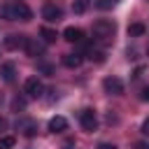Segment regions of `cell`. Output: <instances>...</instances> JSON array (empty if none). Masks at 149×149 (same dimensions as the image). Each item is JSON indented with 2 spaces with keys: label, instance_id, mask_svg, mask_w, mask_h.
<instances>
[{
  "label": "cell",
  "instance_id": "16",
  "mask_svg": "<svg viewBox=\"0 0 149 149\" xmlns=\"http://www.w3.org/2000/svg\"><path fill=\"white\" fill-rule=\"evenodd\" d=\"M88 2H91V0H77V2L72 5V12H74V14H84L86 7H88Z\"/></svg>",
  "mask_w": 149,
  "mask_h": 149
},
{
  "label": "cell",
  "instance_id": "6",
  "mask_svg": "<svg viewBox=\"0 0 149 149\" xmlns=\"http://www.w3.org/2000/svg\"><path fill=\"white\" fill-rule=\"evenodd\" d=\"M26 42H28V35H16V33H12V35L5 37V49H9V51L26 49Z\"/></svg>",
  "mask_w": 149,
  "mask_h": 149
},
{
  "label": "cell",
  "instance_id": "7",
  "mask_svg": "<svg viewBox=\"0 0 149 149\" xmlns=\"http://www.w3.org/2000/svg\"><path fill=\"white\" fill-rule=\"evenodd\" d=\"M102 86H105V91H107L109 95H121V93H123V81H121L119 77H105Z\"/></svg>",
  "mask_w": 149,
  "mask_h": 149
},
{
  "label": "cell",
  "instance_id": "5",
  "mask_svg": "<svg viewBox=\"0 0 149 149\" xmlns=\"http://www.w3.org/2000/svg\"><path fill=\"white\" fill-rule=\"evenodd\" d=\"M42 91H44V86H42V81H40L37 77L26 79V84H23V93H26L28 98H40Z\"/></svg>",
  "mask_w": 149,
  "mask_h": 149
},
{
  "label": "cell",
  "instance_id": "13",
  "mask_svg": "<svg viewBox=\"0 0 149 149\" xmlns=\"http://www.w3.org/2000/svg\"><path fill=\"white\" fill-rule=\"evenodd\" d=\"M16 126H19V130H23V135H28V137H33L35 130H37V126H35L33 121H19Z\"/></svg>",
  "mask_w": 149,
  "mask_h": 149
},
{
  "label": "cell",
  "instance_id": "19",
  "mask_svg": "<svg viewBox=\"0 0 149 149\" xmlns=\"http://www.w3.org/2000/svg\"><path fill=\"white\" fill-rule=\"evenodd\" d=\"M23 107H26V100H23V98H14V100H12V109H14V112H19V109H23Z\"/></svg>",
  "mask_w": 149,
  "mask_h": 149
},
{
  "label": "cell",
  "instance_id": "23",
  "mask_svg": "<svg viewBox=\"0 0 149 149\" xmlns=\"http://www.w3.org/2000/svg\"><path fill=\"white\" fill-rule=\"evenodd\" d=\"M98 149H116V147H114V144H109V142H100V144H98Z\"/></svg>",
  "mask_w": 149,
  "mask_h": 149
},
{
  "label": "cell",
  "instance_id": "11",
  "mask_svg": "<svg viewBox=\"0 0 149 149\" xmlns=\"http://www.w3.org/2000/svg\"><path fill=\"white\" fill-rule=\"evenodd\" d=\"M26 51H28L30 56H42V54H44V44L37 42V40H33V37H28V42H26Z\"/></svg>",
  "mask_w": 149,
  "mask_h": 149
},
{
  "label": "cell",
  "instance_id": "18",
  "mask_svg": "<svg viewBox=\"0 0 149 149\" xmlns=\"http://www.w3.org/2000/svg\"><path fill=\"white\" fill-rule=\"evenodd\" d=\"M88 58H91V61H95V63H102V61H105V51H102V49H95V51L91 49Z\"/></svg>",
  "mask_w": 149,
  "mask_h": 149
},
{
  "label": "cell",
  "instance_id": "4",
  "mask_svg": "<svg viewBox=\"0 0 149 149\" xmlns=\"http://www.w3.org/2000/svg\"><path fill=\"white\" fill-rule=\"evenodd\" d=\"M42 19L49 21V23H56V21L63 19V9H61L58 5H54V2H47V5L42 7Z\"/></svg>",
  "mask_w": 149,
  "mask_h": 149
},
{
  "label": "cell",
  "instance_id": "10",
  "mask_svg": "<svg viewBox=\"0 0 149 149\" xmlns=\"http://www.w3.org/2000/svg\"><path fill=\"white\" fill-rule=\"evenodd\" d=\"M63 37H65L68 42H81V40H84V33H81L79 28H74V26H68V28L63 30Z\"/></svg>",
  "mask_w": 149,
  "mask_h": 149
},
{
  "label": "cell",
  "instance_id": "24",
  "mask_svg": "<svg viewBox=\"0 0 149 149\" xmlns=\"http://www.w3.org/2000/svg\"><path fill=\"white\" fill-rule=\"evenodd\" d=\"M2 130H7V119L0 116V133H2Z\"/></svg>",
  "mask_w": 149,
  "mask_h": 149
},
{
  "label": "cell",
  "instance_id": "25",
  "mask_svg": "<svg viewBox=\"0 0 149 149\" xmlns=\"http://www.w3.org/2000/svg\"><path fill=\"white\" fill-rule=\"evenodd\" d=\"M142 98H144V100H147V102H149V86H147V88H144V93H142Z\"/></svg>",
  "mask_w": 149,
  "mask_h": 149
},
{
  "label": "cell",
  "instance_id": "8",
  "mask_svg": "<svg viewBox=\"0 0 149 149\" xmlns=\"http://www.w3.org/2000/svg\"><path fill=\"white\" fill-rule=\"evenodd\" d=\"M0 77H2V81L12 84L14 77H16V65H14V63H2V65H0Z\"/></svg>",
  "mask_w": 149,
  "mask_h": 149
},
{
  "label": "cell",
  "instance_id": "26",
  "mask_svg": "<svg viewBox=\"0 0 149 149\" xmlns=\"http://www.w3.org/2000/svg\"><path fill=\"white\" fill-rule=\"evenodd\" d=\"M63 149H77V147H74V144H72V142H70V144H65V147H63Z\"/></svg>",
  "mask_w": 149,
  "mask_h": 149
},
{
  "label": "cell",
  "instance_id": "27",
  "mask_svg": "<svg viewBox=\"0 0 149 149\" xmlns=\"http://www.w3.org/2000/svg\"><path fill=\"white\" fill-rule=\"evenodd\" d=\"M147 56H149V49H147Z\"/></svg>",
  "mask_w": 149,
  "mask_h": 149
},
{
  "label": "cell",
  "instance_id": "15",
  "mask_svg": "<svg viewBox=\"0 0 149 149\" xmlns=\"http://www.w3.org/2000/svg\"><path fill=\"white\" fill-rule=\"evenodd\" d=\"M40 35H42V40H44V44H51V42H56V30H51V28H42L40 30Z\"/></svg>",
  "mask_w": 149,
  "mask_h": 149
},
{
  "label": "cell",
  "instance_id": "28",
  "mask_svg": "<svg viewBox=\"0 0 149 149\" xmlns=\"http://www.w3.org/2000/svg\"><path fill=\"white\" fill-rule=\"evenodd\" d=\"M147 149H149V147H147Z\"/></svg>",
  "mask_w": 149,
  "mask_h": 149
},
{
  "label": "cell",
  "instance_id": "21",
  "mask_svg": "<svg viewBox=\"0 0 149 149\" xmlns=\"http://www.w3.org/2000/svg\"><path fill=\"white\" fill-rule=\"evenodd\" d=\"M40 70H42L44 74H51V72H54V68H51V65H47V63H40Z\"/></svg>",
  "mask_w": 149,
  "mask_h": 149
},
{
  "label": "cell",
  "instance_id": "3",
  "mask_svg": "<svg viewBox=\"0 0 149 149\" xmlns=\"http://www.w3.org/2000/svg\"><path fill=\"white\" fill-rule=\"evenodd\" d=\"M79 123H81V128L86 133H95L98 130V116H95V112L93 109H81L79 112Z\"/></svg>",
  "mask_w": 149,
  "mask_h": 149
},
{
  "label": "cell",
  "instance_id": "17",
  "mask_svg": "<svg viewBox=\"0 0 149 149\" xmlns=\"http://www.w3.org/2000/svg\"><path fill=\"white\" fill-rule=\"evenodd\" d=\"M16 144V140L12 137V135H5V137H0V149H12Z\"/></svg>",
  "mask_w": 149,
  "mask_h": 149
},
{
  "label": "cell",
  "instance_id": "2",
  "mask_svg": "<svg viewBox=\"0 0 149 149\" xmlns=\"http://www.w3.org/2000/svg\"><path fill=\"white\" fill-rule=\"evenodd\" d=\"M0 14L7 19V21H30L33 19V12L28 5L23 2H14V5H5L0 9Z\"/></svg>",
  "mask_w": 149,
  "mask_h": 149
},
{
  "label": "cell",
  "instance_id": "20",
  "mask_svg": "<svg viewBox=\"0 0 149 149\" xmlns=\"http://www.w3.org/2000/svg\"><path fill=\"white\" fill-rule=\"evenodd\" d=\"M114 5V0H98L95 2V7H100V9H107V7H112Z\"/></svg>",
  "mask_w": 149,
  "mask_h": 149
},
{
  "label": "cell",
  "instance_id": "12",
  "mask_svg": "<svg viewBox=\"0 0 149 149\" xmlns=\"http://www.w3.org/2000/svg\"><path fill=\"white\" fill-rule=\"evenodd\" d=\"M81 61H84L81 54H65V56H63V65H65V68H79Z\"/></svg>",
  "mask_w": 149,
  "mask_h": 149
},
{
  "label": "cell",
  "instance_id": "14",
  "mask_svg": "<svg viewBox=\"0 0 149 149\" xmlns=\"http://www.w3.org/2000/svg\"><path fill=\"white\" fill-rule=\"evenodd\" d=\"M147 33V26L144 23H130L128 26V35L130 37H140V35H144Z\"/></svg>",
  "mask_w": 149,
  "mask_h": 149
},
{
  "label": "cell",
  "instance_id": "22",
  "mask_svg": "<svg viewBox=\"0 0 149 149\" xmlns=\"http://www.w3.org/2000/svg\"><path fill=\"white\" fill-rule=\"evenodd\" d=\"M142 135H149V116H147L144 123H142Z\"/></svg>",
  "mask_w": 149,
  "mask_h": 149
},
{
  "label": "cell",
  "instance_id": "1",
  "mask_svg": "<svg viewBox=\"0 0 149 149\" xmlns=\"http://www.w3.org/2000/svg\"><path fill=\"white\" fill-rule=\"evenodd\" d=\"M114 33H116V23L109 21V19H98V21L93 23V28H91L93 40H95L98 44H102V47H107V44L114 40Z\"/></svg>",
  "mask_w": 149,
  "mask_h": 149
},
{
  "label": "cell",
  "instance_id": "9",
  "mask_svg": "<svg viewBox=\"0 0 149 149\" xmlns=\"http://www.w3.org/2000/svg\"><path fill=\"white\" fill-rule=\"evenodd\" d=\"M68 128V119L65 116H51L49 119V130L51 133H63Z\"/></svg>",
  "mask_w": 149,
  "mask_h": 149
}]
</instances>
